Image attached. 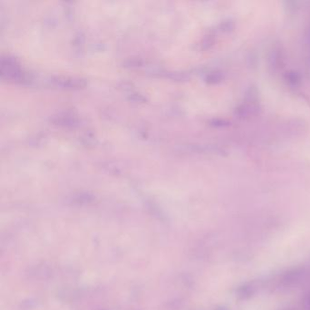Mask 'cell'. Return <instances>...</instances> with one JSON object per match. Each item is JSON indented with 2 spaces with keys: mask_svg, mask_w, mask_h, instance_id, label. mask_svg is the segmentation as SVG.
Returning a JSON list of instances; mask_svg holds the SVG:
<instances>
[{
  "mask_svg": "<svg viewBox=\"0 0 310 310\" xmlns=\"http://www.w3.org/2000/svg\"><path fill=\"white\" fill-rule=\"evenodd\" d=\"M52 273V270L48 266L44 265H38L32 268L30 270V273L28 275L33 278H36V280H46L48 278H50Z\"/></svg>",
  "mask_w": 310,
  "mask_h": 310,
  "instance_id": "cell-1",
  "label": "cell"
}]
</instances>
